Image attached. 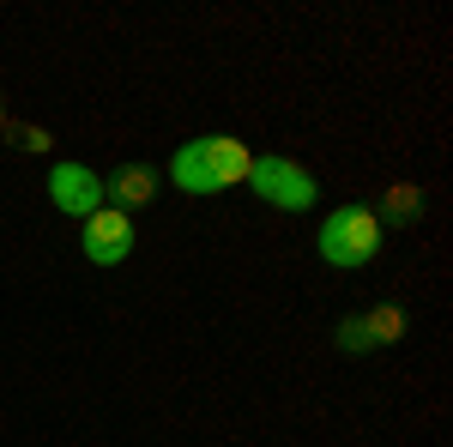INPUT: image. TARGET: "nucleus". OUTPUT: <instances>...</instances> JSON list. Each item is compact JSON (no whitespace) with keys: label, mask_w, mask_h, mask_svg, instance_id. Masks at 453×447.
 Returning a JSON list of instances; mask_svg holds the SVG:
<instances>
[{"label":"nucleus","mask_w":453,"mask_h":447,"mask_svg":"<svg viewBox=\"0 0 453 447\" xmlns=\"http://www.w3.org/2000/svg\"><path fill=\"white\" fill-rule=\"evenodd\" d=\"M248 170H254V151L230 134L188 139V145L175 151V164H170L175 188H188V194H224L230 181H248Z\"/></svg>","instance_id":"nucleus-1"},{"label":"nucleus","mask_w":453,"mask_h":447,"mask_svg":"<svg viewBox=\"0 0 453 447\" xmlns=\"http://www.w3.org/2000/svg\"><path fill=\"white\" fill-rule=\"evenodd\" d=\"M381 254V218L369 206H339L320 224V260L326 266H369Z\"/></svg>","instance_id":"nucleus-2"},{"label":"nucleus","mask_w":453,"mask_h":447,"mask_svg":"<svg viewBox=\"0 0 453 447\" xmlns=\"http://www.w3.org/2000/svg\"><path fill=\"white\" fill-rule=\"evenodd\" d=\"M248 181H254V194H260L266 206H279V212H309L314 194H320L314 175L303 170V164H290V158H254Z\"/></svg>","instance_id":"nucleus-3"},{"label":"nucleus","mask_w":453,"mask_h":447,"mask_svg":"<svg viewBox=\"0 0 453 447\" xmlns=\"http://www.w3.org/2000/svg\"><path fill=\"white\" fill-rule=\"evenodd\" d=\"M127 254H134V218L115 212V206L91 212V218H85V260H91V266H115V260H127Z\"/></svg>","instance_id":"nucleus-4"},{"label":"nucleus","mask_w":453,"mask_h":447,"mask_svg":"<svg viewBox=\"0 0 453 447\" xmlns=\"http://www.w3.org/2000/svg\"><path fill=\"white\" fill-rule=\"evenodd\" d=\"M49 194H55V206L67 212V218H91V212H104V181L85 170V164H55L49 170Z\"/></svg>","instance_id":"nucleus-5"},{"label":"nucleus","mask_w":453,"mask_h":447,"mask_svg":"<svg viewBox=\"0 0 453 447\" xmlns=\"http://www.w3.org/2000/svg\"><path fill=\"white\" fill-rule=\"evenodd\" d=\"M151 188H157V175L145 170V164H127V170H121V175L104 188V200H109L115 212H134V206H145V200H151Z\"/></svg>","instance_id":"nucleus-6"},{"label":"nucleus","mask_w":453,"mask_h":447,"mask_svg":"<svg viewBox=\"0 0 453 447\" xmlns=\"http://www.w3.org/2000/svg\"><path fill=\"white\" fill-rule=\"evenodd\" d=\"M411 212H423L418 188H393V218H411Z\"/></svg>","instance_id":"nucleus-7"}]
</instances>
